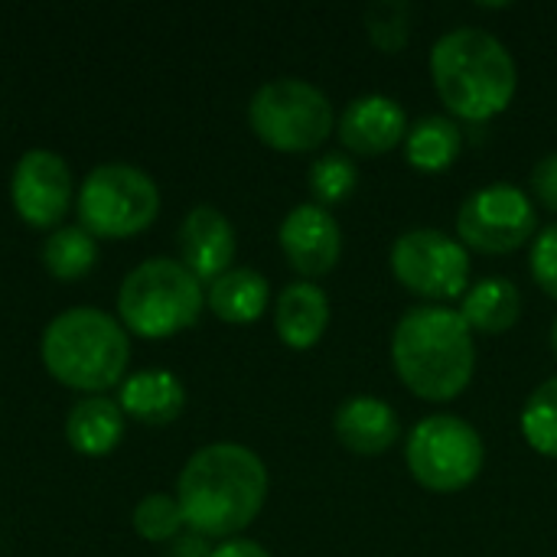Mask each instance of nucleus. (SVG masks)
I'll return each instance as SVG.
<instances>
[{
	"instance_id": "9b49d317",
	"label": "nucleus",
	"mask_w": 557,
	"mask_h": 557,
	"mask_svg": "<svg viewBox=\"0 0 557 557\" xmlns=\"http://www.w3.org/2000/svg\"><path fill=\"white\" fill-rule=\"evenodd\" d=\"M10 199L26 225L55 232L75 199V180L69 163L46 147L26 150L13 166Z\"/></svg>"
},
{
	"instance_id": "6e6552de",
	"label": "nucleus",
	"mask_w": 557,
	"mask_h": 557,
	"mask_svg": "<svg viewBox=\"0 0 557 557\" xmlns=\"http://www.w3.org/2000/svg\"><path fill=\"white\" fill-rule=\"evenodd\" d=\"M405 463L421 490L450 496L470 490L480 480L486 444L470 421L457 414H431L411 428Z\"/></svg>"
},
{
	"instance_id": "f8f14e48",
	"label": "nucleus",
	"mask_w": 557,
	"mask_h": 557,
	"mask_svg": "<svg viewBox=\"0 0 557 557\" xmlns=\"http://www.w3.org/2000/svg\"><path fill=\"white\" fill-rule=\"evenodd\" d=\"M277 242L287 264L304 281L326 277L343 258V228L333 219V212L317 202L294 206L281 222Z\"/></svg>"
},
{
	"instance_id": "b1692460",
	"label": "nucleus",
	"mask_w": 557,
	"mask_h": 557,
	"mask_svg": "<svg viewBox=\"0 0 557 557\" xmlns=\"http://www.w3.org/2000/svg\"><path fill=\"white\" fill-rule=\"evenodd\" d=\"M366 36L369 42L385 52L395 55L411 42V29H414V7L408 0H375L366 7Z\"/></svg>"
},
{
	"instance_id": "6ab92c4d",
	"label": "nucleus",
	"mask_w": 557,
	"mask_h": 557,
	"mask_svg": "<svg viewBox=\"0 0 557 557\" xmlns=\"http://www.w3.org/2000/svg\"><path fill=\"white\" fill-rule=\"evenodd\" d=\"M271 304V284L255 268H232L206 287V307L232 326H248L264 317Z\"/></svg>"
},
{
	"instance_id": "20e7f679",
	"label": "nucleus",
	"mask_w": 557,
	"mask_h": 557,
	"mask_svg": "<svg viewBox=\"0 0 557 557\" xmlns=\"http://www.w3.org/2000/svg\"><path fill=\"white\" fill-rule=\"evenodd\" d=\"M131 333L117 317L98 307L62 310L39 339V356L46 372L85 395H104L127 379L131 366Z\"/></svg>"
},
{
	"instance_id": "a211bd4d",
	"label": "nucleus",
	"mask_w": 557,
	"mask_h": 557,
	"mask_svg": "<svg viewBox=\"0 0 557 557\" xmlns=\"http://www.w3.org/2000/svg\"><path fill=\"white\" fill-rule=\"evenodd\" d=\"M127 418L121 405L108 395H85L72 405L65 418V441L82 457H108L124 437Z\"/></svg>"
},
{
	"instance_id": "c85d7f7f",
	"label": "nucleus",
	"mask_w": 557,
	"mask_h": 557,
	"mask_svg": "<svg viewBox=\"0 0 557 557\" xmlns=\"http://www.w3.org/2000/svg\"><path fill=\"white\" fill-rule=\"evenodd\" d=\"M209 557H271V555H268V548H264V545H258V542H251V539H228V542L215 545Z\"/></svg>"
},
{
	"instance_id": "cd10ccee",
	"label": "nucleus",
	"mask_w": 557,
	"mask_h": 557,
	"mask_svg": "<svg viewBox=\"0 0 557 557\" xmlns=\"http://www.w3.org/2000/svg\"><path fill=\"white\" fill-rule=\"evenodd\" d=\"M529 196L545 206L548 212H557V153H545L529 176Z\"/></svg>"
},
{
	"instance_id": "f257e3e1",
	"label": "nucleus",
	"mask_w": 557,
	"mask_h": 557,
	"mask_svg": "<svg viewBox=\"0 0 557 557\" xmlns=\"http://www.w3.org/2000/svg\"><path fill=\"white\" fill-rule=\"evenodd\" d=\"M271 476L264 460L245 444L219 441L196 450L180 480L176 499L186 529L202 539H238L264 509Z\"/></svg>"
},
{
	"instance_id": "2eb2a0df",
	"label": "nucleus",
	"mask_w": 557,
	"mask_h": 557,
	"mask_svg": "<svg viewBox=\"0 0 557 557\" xmlns=\"http://www.w3.org/2000/svg\"><path fill=\"white\" fill-rule=\"evenodd\" d=\"M333 434L336 441L359 457H382L388 454L401 437L398 411L372 395L346 398L333 414Z\"/></svg>"
},
{
	"instance_id": "393cba45",
	"label": "nucleus",
	"mask_w": 557,
	"mask_h": 557,
	"mask_svg": "<svg viewBox=\"0 0 557 557\" xmlns=\"http://www.w3.org/2000/svg\"><path fill=\"white\" fill-rule=\"evenodd\" d=\"M519 424H522L525 444L535 454H542L548 460H557V375H552L548 382H542L529 395Z\"/></svg>"
},
{
	"instance_id": "423d86ee",
	"label": "nucleus",
	"mask_w": 557,
	"mask_h": 557,
	"mask_svg": "<svg viewBox=\"0 0 557 557\" xmlns=\"http://www.w3.org/2000/svg\"><path fill=\"white\" fill-rule=\"evenodd\" d=\"M255 137L277 153H313L336 131V111L323 88L307 78H271L248 101Z\"/></svg>"
},
{
	"instance_id": "7ed1b4c3",
	"label": "nucleus",
	"mask_w": 557,
	"mask_h": 557,
	"mask_svg": "<svg viewBox=\"0 0 557 557\" xmlns=\"http://www.w3.org/2000/svg\"><path fill=\"white\" fill-rule=\"evenodd\" d=\"M431 78L444 108L470 124H486L503 114L519 88L509 46L480 26H457L434 42Z\"/></svg>"
},
{
	"instance_id": "7c9ffc66",
	"label": "nucleus",
	"mask_w": 557,
	"mask_h": 557,
	"mask_svg": "<svg viewBox=\"0 0 557 557\" xmlns=\"http://www.w3.org/2000/svg\"><path fill=\"white\" fill-rule=\"evenodd\" d=\"M552 349H555V356H557V317H555V323H552Z\"/></svg>"
},
{
	"instance_id": "bb28decb",
	"label": "nucleus",
	"mask_w": 557,
	"mask_h": 557,
	"mask_svg": "<svg viewBox=\"0 0 557 557\" xmlns=\"http://www.w3.org/2000/svg\"><path fill=\"white\" fill-rule=\"evenodd\" d=\"M529 271H532V281L557 300V222L548 225L545 232L535 235L532 242V258H529Z\"/></svg>"
},
{
	"instance_id": "dca6fc26",
	"label": "nucleus",
	"mask_w": 557,
	"mask_h": 557,
	"mask_svg": "<svg viewBox=\"0 0 557 557\" xmlns=\"http://www.w3.org/2000/svg\"><path fill=\"white\" fill-rule=\"evenodd\" d=\"M326 326H330V297L323 287H317L313 281H294L277 294L274 330L287 349L294 352L313 349L326 336Z\"/></svg>"
},
{
	"instance_id": "39448f33",
	"label": "nucleus",
	"mask_w": 557,
	"mask_h": 557,
	"mask_svg": "<svg viewBox=\"0 0 557 557\" xmlns=\"http://www.w3.org/2000/svg\"><path fill=\"white\" fill-rule=\"evenodd\" d=\"M202 307L206 287L180 258L140 261L117 290V320L140 339H170L189 330Z\"/></svg>"
},
{
	"instance_id": "4468645a",
	"label": "nucleus",
	"mask_w": 557,
	"mask_h": 557,
	"mask_svg": "<svg viewBox=\"0 0 557 557\" xmlns=\"http://www.w3.org/2000/svg\"><path fill=\"white\" fill-rule=\"evenodd\" d=\"M176 245H180V261L202 284H212L215 277L232 271V261L238 255L235 225L225 219V212H219L215 206H206V202L193 206L186 212V219L180 222V232H176Z\"/></svg>"
},
{
	"instance_id": "a878e982",
	"label": "nucleus",
	"mask_w": 557,
	"mask_h": 557,
	"mask_svg": "<svg viewBox=\"0 0 557 557\" xmlns=\"http://www.w3.org/2000/svg\"><path fill=\"white\" fill-rule=\"evenodd\" d=\"M134 532L150 542V545H163V542H173L183 535L186 529V519H183V509H180V499L170 496V493H150L144 496L137 506H134Z\"/></svg>"
},
{
	"instance_id": "0eeeda50",
	"label": "nucleus",
	"mask_w": 557,
	"mask_h": 557,
	"mask_svg": "<svg viewBox=\"0 0 557 557\" xmlns=\"http://www.w3.org/2000/svg\"><path fill=\"white\" fill-rule=\"evenodd\" d=\"M78 225L101 242H121L147 232L160 215V189L150 173L131 163L95 166L75 196Z\"/></svg>"
},
{
	"instance_id": "9d476101",
	"label": "nucleus",
	"mask_w": 557,
	"mask_h": 557,
	"mask_svg": "<svg viewBox=\"0 0 557 557\" xmlns=\"http://www.w3.org/2000/svg\"><path fill=\"white\" fill-rule=\"evenodd\" d=\"M539 228L535 202L512 183H490L470 193L457 212V242L480 255H512Z\"/></svg>"
},
{
	"instance_id": "412c9836",
	"label": "nucleus",
	"mask_w": 557,
	"mask_h": 557,
	"mask_svg": "<svg viewBox=\"0 0 557 557\" xmlns=\"http://www.w3.org/2000/svg\"><path fill=\"white\" fill-rule=\"evenodd\" d=\"M463 150V131L454 117L431 114L421 117L414 127H408L405 137V157L418 173H444L457 163Z\"/></svg>"
},
{
	"instance_id": "aec40b11",
	"label": "nucleus",
	"mask_w": 557,
	"mask_h": 557,
	"mask_svg": "<svg viewBox=\"0 0 557 557\" xmlns=\"http://www.w3.org/2000/svg\"><path fill=\"white\" fill-rule=\"evenodd\" d=\"M460 317L473 333L499 336L512 330L522 317V294L509 277H480L470 284L460 304Z\"/></svg>"
},
{
	"instance_id": "1a4fd4ad",
	"label": "nucleus",
	"mask_w": 557,
	"mask_h": 557,
	"mask_svg": "<svg viewBox=\"0 0 557 557\" xmlns=\"http://www.w3.org/2000/svg\"><path fill=\"white\" fill-rule=\"evenodd\" d=\"M395 281L414 297L444 307L470 290V251L441 228H411L395 238L388 255Z\"/></svg>"
},
{
	"instance_id": "4be33fe9",
	"label": "nucleus",
	"mask_w": 557,
	"mask_h": 557,
	"mask_svg": "<svg viewBox=\"0 0 557 557\" xmlns=\"http://www.w3.org/2000/svg\"><path fill=\"white\" fill-rule=\"evenodd\" d=\"M98 261V238L82 225H59L42 242V268L55 281H82Z\"/></svg>"
},
{
	"instance_id": "c756f323",
	"label": "nucleus",
	"mask_w": 557,
	"mask_h": 557,
	"mask_svg": "<svg viewBox=\"0 0 557 557\" xmlns=\"http://www.w3.org/2000/svg\"><path fill=\"white\" fill-rule=\"evenodd\" d=\"M212 548H209V539L189 532V535H180L170 542V557H209Z\"/></svg>"
},
{
	"instance_id": "f03ea898",
	"label": "nucleus",
	"mask_w": 557,
	"mask_h": 557,
	"mask_svg": "<svg viewBox=\"0 0 557 557\" xmlns=\"http://www.w3.org/2000/svg\"><path fill=\"white\" fill-rule=\"evenodd\" d=\"M392 366L401 385L421 401H454L476 375V339L460 310L411 307L392 333Z\"/></svg>"
},
{
	"instance_id": "5701e85b",
	"label": "nucleus",
	"mask_w": 557,
	"mask_h": 557,
	"mask_svg": "<svg viewBox=\"0 0 557 557\" xmlns=\"http://www.w3.org/2000/svg\"><path fill=\"white\" fill-rule=\"evenodd\" d=\"M307 186H310V196H313L317 206H323V209L339 206V202H346L356 193V186H359V166L343 150L320 153L310 163Z\"/></svg>"
},
{
	"instance_id": "f3484780",
	"label": "nucleus",
	"mask_w": 557,
	"mask_h": 557,
	"mask_svg": "<svg viewBox=\"0 0 557 557\" xmlns=\"http://www.w3.org/2000/svg\"><path fill=\"white\" fill-rule=\"evenodd\" d=\"M117 388H121L117 405H121L124 418H131L137 424L163 428V424H173L186 408V388L166 369L134 372Z\"/></svg>"
},
{
	"instance_id": "ddd939ff",
	"label": "nucleus",
	"mask_w": 557,
	"mask_h": 557,
	"mask_svg": "<svg viewBox=\"0 0 557 557\" xmlns=\"http://www.w3.org/2000/svg\"><path fill=\"white\" fill-rule=\"evenodd\" d=\"M339 144L356 157H385L408 137V114L388 95H359L336 117Z\"/></svg>"
}]
</instances>
